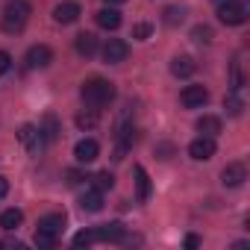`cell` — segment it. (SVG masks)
I'll use <instances>...</instances> for the list:
<instances>
[{"mask_svg": "<svg viewBox=\"0 0 250 250\" xmlns=\"http://www.w3.org/2000/svg\"><path fill=\"white\" fill-rule=\"evenodd\" d=\"M127 56H130V44L124 42V39H109V42L103 44V59H106L109 65H121Z\"/></svg>", "mask_w": 250, "mask_h": 250, "instance_id": "5", "label": "cell"}, {"mask_svg": "<svg viewBox=\"0 0 250 250\" xmlns=\"http://www.w3.org/2000/svg\"><path fill=\"white\" fill-rule=\"evenodd\" d=\"M21 221H24V212H21V209H6V212H0V227H3L6 232L18 229Z\"/></svg>", "mask_w": 250, "mask_h": 250, "instance_id": "19", "label": "cell"}, {"mask_svg": "<svg viewBox=\"0 0 250 250\" xmlns=\"http://www.w3.org/2000/svg\"><path fill=\"white\" fill-rule=\"evenodd\" d=\"M191 39L200 42V44H209V42H212V30H209V27H194V30H191Z\"/></svg>", "mask_w": 250, "mask_h": 250, "instance_id": "27", "label": "cell"}, {"mask_svg": "<svg viewBox=\"0 0 250 250\" xmlns=\"http://www.w3.org/2000/svg\"><path fill=\"white\" fill-rule=\"evenodd\" d=\"M6 194H9V180H6V177H0V200H3Z\"/></svg>", "mask_w": 250, "mask_h": 250, "instance_id": "31", "label": "cell"}, {"mask_svg": "<svg viewBox=\"0 0 250 250\" xmlns=\"http://www.w3.org/2000/svg\"><path fill=\"white\" fill-rule=\"evenodd\" d=\"M77 53L85 56V59L94 56V53H97V36H94V33H80V36H77Z\"/></svg>", "mask_w": 250, "mask_h": 250, "instance_id": "15", "label": "cell"}, {"mask_svg": "<svg viewBox=\"0 0 250 250\" xmlns=\"http://www.w3.org/2000/svg\"><path fill=\"white\" fill-rule=\"evenodd\" d=\"M39 130H42V136H44V142H47V145H50V142H56V136H59L56 118H53V115H47V118H44V124H42Z\"/></svg>", "mask_w": 250, "mask_h": 250, "instance_id": "22", "label": "cell"}, {"mask_svg": "<svg viewBox=\"0 0 250 250\" xmlns=\"http://www.w3.org/2000/svg\"><path fill=\"white\" fill-rule=\"evenodd\" d=\"M53 62V50L47 44H33L27 50V68H47Z\"/></svg>", "mask_w": 250, "mask_h": 250, "instance_id": "8", "label": "cell"}, {"mask_svg": "<svg viewBox=\"0 0 250 250\" xmlns=\"http://www.w3.org/2000/svg\"><path fill=\"white\" fill-rule=\"evenodd\" d=\"M94 18H97V27H103V30H118V27H121V12L112 9V6L100 9Z\"/></svg>", "mask_w": 250, "mask_h": 250, "instance_id": "14", "label": "cell"}, {"mask_svg": "<svg viewBox=\"0 0 250 250\" xmlns=\"http://www.w3.org/2000/svg\"><path fill=\"white\" fill-rule=\"evenodd\" d=\"M115 186V177L109 174V171H100V174H94V188L97 191H109Z\"/></svg>", "mask_w": 250, "mask_h": 250, "instance_id": "24", "label": "cell"}, {"mask_svg": "<svg viewBox=\"0 0 250 250\" xmlns=\"http://www.w3.org/2000/svg\"><path fill=\"white\" fill-rule=\"evenodd\" d=\"M136 188H139V200H150V177L145 171V165H136Z\"/></svg>", "mask_w": 250, "mask_h": 250, "instance_id": "17", "label": "cell"}, {"mask_svg": "<svg viewBox=\"0 0 250 250\" xmlns=\"http://www.w3.org/2000/svg\"><path fill=\"white\" fill-rule=\"evenodd\" d=\"M188 156H191L194 162H206V159H212V156H215V139H212V136H200V139H194V142L188 145Z\"/></svg>", "mask_w": 250, "mask_h": 250, "instance_id": "7", "label": "cell"}, {"mask_svg": "<svg viewBox=\"0 0 250 250\" xmlns=\"http://www.w3.org/2000/svg\"><path fill=\"white\" fill-rule=\"evenodd\" d=\"M65 177H68V183H71V186H77V183L83 180V174H80V171H68Z\"/></svg>", "mask_w": 250, "mask_h": 250, "instance_id": "32", "label": "cell"}, {"mask_svg": "<svg viewBox=\"0 0 250 250\" xmlns=\"http://www.w3.org/2000/svg\"><path fill=\"white\" fill-rule=\"evenodd\" d=\"M94 232H97V241H121V238H124V224H118V221L100 224Z\"/></svg>", "mask_w": 250, "mask_h": 250, "instance_id": "13", "label": "cell"}, {"mask_svg": "<svg viewBox=\"0 0 250 250\" xmlns=\"http://www.w3.org/2000/svg\"><path fill=\"white\" fill-rule=\"evenodd\" d=\"M150 33H153V27H150V24H136V27H133V39H139V42H145Z\"/></svg>", "mask_w": 250, "mask_h": 250, "instance_id": "28", "label": "cell"}, {"mask_svg": "<svg viewBox=\"0 0 250 250\" xmlns=\"http://www.w3.org/2000/svg\"><path fill=\"white\" fill-rule=\"evenodd\" d=\"M97 121H100L97 109H91V112H80V115H77V127H80V130H94V127H97Z\"/></svg>", "mask_w": 250, "mask_h": 250, "instance_id": "21", "label": "cell"}, {"mask_svg": "<svg viewBox=\"0 0 250 250\" xmlns=\"http://www.w3.org/2000/svg\"><path fill=\"white\" fill-rule=\"evenodd\" d=\"M209 100V88L206 85H186L183 91H180V103L186 106V109H197V106H203Z\"/></svg>", "mask_w": 250, "mask_h": 250, "instance_id": "6", "label": "cell"}, {"mask_svg": "<svg viewBox=\"0 0 250 250\" xmlns=\"http://www.w3.org/2000/svg\"><path fill=\"white\" fill-rule=\"evenodd\" d=\"M194 71H197V65H194L191 56H177V59L171 62V74H174V77H191Z\"/></svg>", "mask_w": 250, "mask_h": 250, "instance_id": "16", "label": "cell"}, {"mask_svg": "<svg viewBox=\"0 0 250 250\" xmlns=\"http://www.w3.org/2000/svg\"><path fill=\"white\" fill-rule=\"evenodd\" d=\"M18 139H21V145H24L33 156H39V153H42V147L47 145V142H44V136H42V130H39V127H33V124H24V127L18 130Z\"/></svg>", "mask_w": 250, "mask_h": 250, "instance_id": "4", "label": "cell"}, {"mask_svg": "<svg viewBox=\"0 0 250 250\" xmlns=\"http://www.w3.org/2000/svg\"><path fill=\"white\" fill-rule=\"evenodd\" d=\"M56 238H59V235H53V232L36 229V244H39L42 250H50V247H56Z\"/></svg>", "mask_w": 250, "mask_h": 250, "instance_id": "25", "label": "cell"}, {"mask_svg": "<svg viewBox=\"0 0 250 250\" xmlns=\"http://www.w3.org/2000/svg\"><path fill=\"white\" fill-rule=\"evenodd\" d=\"M197 133H200V136H218V133H221V118L203 115V118L197 121Z\"/></svg>", "mask_w": 250, "mask_h": 250, "instance_id": "20", "label": "cell"}, {"mask_svg": "<svg viewBox=\"0 0 250 250\" xmlns=\"http://www.w3.org/2000/svg\"><path fill=\"white\" fill-rule=\"evenodd\" d=\"M36 229H44V232H53V235H62V229H65V215L62 212H53V215H44L42 221H39V227Z\"/></svg>", "mask_w": 250, "mask_h": 250, "instance_id": "12", "label": "cell"}, {"mask_svg": "<svg viewBox=\"0 0 250 250\" xmlns=\"http://www.w3.org/2000/svg\"><path fill=\"white\" fill-rule=\"evenodd\" d=\"M183 21H186V9H183V6H168V9H165V24L177 27V24H183Z\"/></svg>", "mask_w": 250, "mask_h": 250, "instance_id": "23", "label": "cell"}, {"mask_svg": "<svg viewBox=\"0 0 250 250\" xmlns=\"http://www.w3.org/2000/svg\"><path fill=\"white\" fill-rule=\"evenodd\" d=\"M197 244H200V238H197V235H186V247H191V250H194Z\"/></svg>", "mask_w": 250, "mask_h": 250, "instance_id": "33", "label": "cell"}, {"mask_svg": "<svg viewBox=\"0 0 250 250\" xmlns=\"http://www.w3.org/2000/svg\"><path fill=\"white\" fill-rule=\"evenodd\" d=\"M30 15H33V6L27 3V0H9V3L3 6V15H0V30L15 36V33H21L27 27Z\"/></svg>", "mask_w": 250, "mask_h": 250, "instance_id": "2", "label": "cell"}, {"mask_svg": "<svg viewBox=\"0 0 250 250\" xmlns=\"http://www.w3.org/2000/svg\"><path fill=\"white\" fill-rule=\"evenodd\" d=\"M74 156H77L80 165H88V162H94V159L100 156V145H97L94 139H83V142H77Z\"/></svg>", "mask_w": 250, "mask_h": 250, "instance_id": "9", "label": "cell"}, {"mask_svg": "<svg viewBox=\"0 0 250 250\" xmlns=\"http://www.w3.org/2000/svg\"><path fill=\"white\" fill-rule=\"evenodd\" d=\"M106 3L109 6H118V3H127V0H106Z\"/></svg>", "mask_w": 250, "mask_h": 250, "instance_id": "34", "label": "cell"}, {"mask_svg": "<svg viewBox=\"0 0 250 250\" xmlns=\"http://www.w3.org/2000/svg\"><path fill=\"white\" fill-rule=\"evenodd\" d=\"M80 15H83V9H80V3H74V0H65V3H59L53 9V21L56 24H74Z\"/></svg>", "mask_w": 250, "mask_h": 250, "instance_id": "10", "label": "cell"}, {"mask_svg": "<svg viewBox=\"0 0 250 250\" xmlns=\"http://www.w3.org/2000/svg\"><path fill=\"white\" fill-rule=\"evenodd\" d=\"M80 97H83V103L88 109H103V106H109L115 100V85L109 80H103V77H88L83 83V88H80Z\"/></svg>", "mask_w": 250, "mask_h": 250, "instance_id": "1", "label": "cell"}, {"mask_svg": "<svg viewBox=\"0 0 250 250\" xmlns=\"http://www.w3.org/2000/svg\"><path fill=\"white\" fill-rule=\"evenodd\" d=\"M218 21L227 24V27H238V24H244V21H247V9H244V3H241V0H227V3H221V6H218Z\"/></svg>", "mask_w": 250, "mask_h": 250, "instance_id": "3", "label": "cell"}, {"mask_svg": "<svg viewBox=\"0 0 250 250\" xmlns=\"http://www.w3.org/2000/svg\"><path fill=\"white\" fill-rule=\"evenodd\" d=\"M9 65H12V56H9L6 50H0V74H6V71H9Z\"/></svg>", "mask_w": 250, "mask_h": 250, "instance_id": "30", "label": "cell"}, {"mask_svg": "<svg viewBox=\"0 0 250 250\" xmlns=\"http://www.w3.org/2000/svg\"><path fill=\"white\" fill-rule=\"evenodd\" d=\"M221 3H227V0H215V6H221Z\"/></svg>", "mask_w": 250, "mask_h": 250, "instance_id": "35", "label": "cell"}, {"mask_svg": "<svg viewBox=\"0 0 250 250\" xmlns=\"http://www.w3.org/2000/svg\"><path fill=\"white\" fill-rule=\"evenodd\" d=\"M244 180H247V168H244L241 162H229V165L221 171V183H224V186H229V188L241 186Z\"/></svg>", "mask_w": 250, "mask_h": 250, "instance_id": "11", "label": "cell"}, {"mask_svg": "<svg viewBox=\"0 0 250 250\" xmlns=\"http://www.w3.org/2000/svg\"><path fill=\"white\" fill-rule=\"evenodd\" d=\"M94 241H97V232H94V229H83V232L74 235V244H77V247H88V244H94Z\"/></svg>", "mask_w": 250, "mask_h": 250, "instance_id": "26", "label": "cell"}, {"mask_svg": "<svg viewBox=\"0 0 250 250\" xmlns=\"http://www.w3.org/2000/svg\"><path fill=\"white\" fill-rule=\"evenodd\" d=\"M80 206H83V212H100L103 209V191H85L83 197H80Z\"/></svg>", "mask_w": 250, "mask_h": 250, "instance_id": "18", "label": "cell"}, {"mask_svg": "<svg viewBox=\"0 0 250 250\" xmlns=\"http://www.w3.org/2000/svg\"><path fill=\"white\" fill-rule=\"evenodd\" d=\"M224 106L229 109V115H241V100H238L235 94H229V97H224Z\"/></svg>", "mask_w": 250, "mask_h": 250, "instance_id": "29", "label": "cell"}]
</instances>
